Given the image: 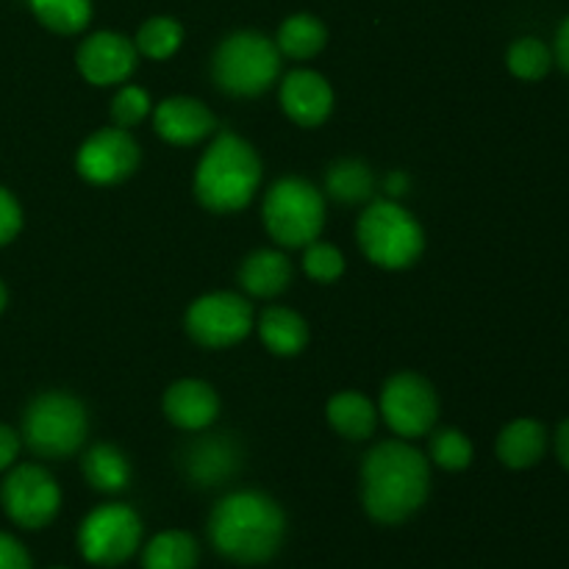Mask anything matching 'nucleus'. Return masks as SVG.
I'll return each instance as SVG.
<instances>
[{"mask_svg":"<svg viewBox=\"0 0 569 569\" xmlns=\"http://www.w3.org/2000/svg\"><path fill=\"white\" fill-rule=\"evenodd\" d=\"M431 453L433 461H437L442 470H467L472 461V445L461 431L445 428V431H439L437 437L431 439Z\"/></svg>","mask_w":569,"mask_h":569,"instance_id":"nucleus-29","label":"nucleus"},{"mask_svg":"<svg viewBox=\"0 0 569 569\" xmlns=\"http://www.w3.org/2000/svg\"><path fill=\"white\" fill-rule=\"evenodd\" d=\"M220 411L217 392L203 381H178L164 395V415L187 431L211 426Z\"/></svg>","mask_w":569,"mask_h":569,"instance_id":"nucleus-16","label":"nucleus"},{"mask_svg":"<svg viewBox=\"0 0 569 569\" xmlns=\"http://www.w3.org/2000/svg\"><path fill=\"white\" fill-rule=\"evenodd\" d=\"M406 187H409V181H406L403 172H392V176L387 178V192L389 194H403Z\"/></svg>","mask_w":569,"mask_h":569,"instance_id":"nucleus-37","label":"nucleus"},{"mask_svg":"<svg viewBox=\"0 0 569 569\" xmlns=\"http://www.w3.org/2000/svg\"><path fill=\"white\" fill-rule=\"evenodd\" d=\"M328 194L339 203H365L376 192V178H372L370 167L361 161L345 159L328 170L326 178Z\"/></svg>","mask_w":569,"mask_h":569,"instance_id":"nucleus-25","label":"nucleus"},{"mask_svg":"<svg viewBox=\"0 0 569 569\" xmlns=\"http://www.w3.org/2000/svg\"><path fill=\"white\" fill-rule=\"evenodd\" d=\"M150 111V98L144 89L139 87H126L117 92L114 103H111V117L120 128H131L137 122H142Z\"/></svg>","mask_w":569,"mask_h":569,"instance_id":"nucleus-31","label":"nucleus"},{"mask_svg":"<svg viewBox=\"0 0 569 569\" xmlns=\"http://www.w3.org/2000/svg\"><path fill=\"white\" fill-rule=\"evenodd\" d=\"M0 569H31L26 548L9 533H0Z\"/></svg>","mask_w":569,"mask_h":569,"instance_id":"nucleus-33","label":"nucleus"},{"mask_svg":"<svg viewBox=\"0 0 569 569\" xmlns=\"http://www.w3.org/2000/svg\"><path fill=\"white\" fill-rule=\"evenodd\" d=\"M17 450H20V439H17V433L11 431V428L0 426V470H6V467L14 461Z\"/></svg>","mask_w":569,"mask_h":569,"instance_id":"nucleus-34","label":"nucleus"},{"mask_svg":"<svg viewBox=\"0 0 569 569\" xmlns=\"http://www.w3.org/2000/svg\"><path fill=\"white\" fill-rule=\"evenodd\" d=\"M556 453H559V461L569 470V420H565L556 431Z\"/></svg>","mask_w":569,"mask_h":569,"instance_id":"nucleus-36","label":"nucleus"},{"mask_svg":"<svg viewBox=\"0 0 569 569\" xmlns=\"http://www.w3.org/2000/svg\"><path fill=\"white\" fill-rule=\"evenodd\" d=\"M20 226H22L20 206H17V200L11 198V192H6V189L0 187V244L11 242V239L17 237V231H20Z\"/></svg>","mask_w":569,"mask_h":569,"instance_id":"nucleus-32","label":"nucleus"},{"mask_svg":"<svg viewBox=\"0 0 569 569\" xmlns=\"http://www.w3.org/2000/svg\"><path fill=\"white\" fill-rule=\"evenodd\" d=\"M198 545L183 531H164L144 548V569H194Z\"/></svg>","mask_w":569,"mask_h":569,"instance_id":"nucleus-24","label":"nucleus"},{"mask_svg":"<svg viewBox=\"0 0 569 569\" xmlns=\"http://www.w3.org/2000/svg\"><path fill=\"white\" fill-rule=\"evenodd\" d=\"M550 64H553V53L542 39L522 37L509 48V70L522 81H539L548 76Z\"/></svg>","mask_w":569,"mask_h":569,"instance_id":"nucleus-27","label":"nucleus"},{"mask_svg":"<svg viewBox=\"0 0 569 569\" xmlns=\"http://www.w3.org/2000/svg\"><path fill=\"white\" fill-rule=\"evenodd\" d=\"M142 539V522L137 511L122 503L100 506L83 520L78 548L89 565L117 567L133 556Z\"/></svg>","mask_w":569,"mask_h":569,"instance_id":"nucleus-8","label":"nucleus"},{"mask_svg":"<svg viewBox=\"0 0 569 569\" xmlns=\"http://www.w3.org/2000/svg\"><path fill=\"white\" fill-rule=\"evenodd\" d=\"M381 415L398 437L415 439L433 428L439 417V398L431 383L417 372L389 378L381 395Z\"/></svg>","mask_w":569,"mask_h":569,"instance_id":"nucleus-9","label":"nucleus"},{"mask_svg":"<svg viewBox=\"0 0 569 569\" xmlns=\"http://www.w3.org/2000/svg\"><path fill=\"white\" fill-rule=\"evenodd\" d=\"M326 222V200L303 178H283L264 200V226L287 248L311 244Z\"/></svg>","mask_w":569,"mask_h":569,"instance_id":"nucleus-6","label":"nucleus"},{"mask_svg":"<svg viewBox=\"0 0 569 569\" xmlns=\"http://www.w3.org/2000/svg\"><path fill=\"white\" fill-rule=\"evenodd\" d=\"M83 476L100 492H120L128 487L131 478V467L128 459L111 445H94L87 456H83Z\"/></svg>","mask_w":569,"mask_h":569,"instance_id":"nucleus-22","label":"nucleus"},{"mask_svg":"<svg viewBox=\"0 0 569 569\" xmlns=\"http://www.w3.org/2000/svg\"><path fill=\"white\" fill-rule=\"evenodd\" d=\"M278 72H281V50L264 33H231L217 48L214 78L228 94L237 98L261 94L276 83Z\"/></svg>","mask_w":569,"mask_h":569,"instance_id":"nucleus-4","label":"nucleus"},{"mask_svg":"<svg viewBox=\"0 0 569 569\" xmlns=\"http://www.w3.org/2000/svg\"><path fill=\"white\" fill-rule=\"evenodd\" d=\"M259 183V156L237 133H220L194 172V194L206 209L217 214L244 209L253 200Z\"/></svg>","mask_w":569,"mask_h":569,"instance_id":"nucleus-3","label":"nucleus"},{"mask_svg":"<svg viewBox=\"0 0 569 569\" xmlns=\"http://www.w3.org/2000/svg\"><path fill=\"white\" fill-rule=\"evenodd\" d=\"M548 448V433L537 420H515L498 437V456L511 470H528Z\"/></svg>","mask_w":569,"mask_h":569,"instance_id":"nucleus-17","label":"nucleus"},{"mask_svg":"<svg viewBox=\"0 0 569 569\" xmlns=\"http://www.w3.org/2000/svg\"><path fill=\"white\" fill-rule=\"evenodd\" d=\"M359 244L372 264L383 270L411 267L422 253V228L395 200H376L359 220Z\"/></svg>","mask_w":569,"mask_h":569,"instance_id":"nucleus-5","label":"nucleus"},{"mask_svg":"<svg viewBox=\"0 0 569 569\" xmlns=\"http://www.w3.org/2000/svg\"><path fill=\"white\" fill-rule=\"evenodd\" d=\"M187 467L194 481H200L203 487H211V483L226 481L237 470V450L226 439L209 437L189 450Z\"/></svg>","mask_w":569,"mask_h":569,"instance_id":"nucleus-21","label":"nucleus"},{"mask_svg":"<svg viewBox=\"0 0 569 569\" xmlns=\"http://www.w3.org/2000/svg\"><path fill=\"white\" fill-rule=\"evenodd\" d=\"M156 131L170 144H194L214 131V114L194 98H170L156 109Z\"/></svg>","mask_w":569,"mask_h":569,"instance_id":"nucleus-15","label":"nucleus"},{"mask_svg":"<svg viewBox=\"0 0 569 569\" xmlns=\"http://www.w3.org/2000/svg\"><path fill=\"white\" fill-rule=\"evenodd\" d=\"M328 420L345 439H353V442H361L376 431V409L361 392L333 395L328 403Z\"/></svg>","mask_w":569,"mask_h":569,"instance_id":"nucleus-20","label":"nucleus"},{"mask_svg":"<svg viewBox=\"0 0 569 569\" xmlns=\"http://www.w3.org/2000/svg\"><path fill=\"white\" fill-rule=\"evenodd\" d=\"M306 272H309L315 281H337L345 270V259L333 244L326 242H311L309 250H306L303 259Z\"/></svg>","mask_w":569,"mask_h":569,"instance_id":"nucleus-30","label":"nucleus"},{"mask_svg":"<svg viewBox=\"0 0 569 569\" xmlns=\"http://www.w3.org/2000/svg\"><path fill=\"white\" fill-rule=\"evenodd\" d=\"M239 281L256 298H276L292 281V264L287 256L276 253V250H259L244 259Z\"/></svg>","mask_w":569,"mask_h":569,"instance_id":"nucleus-18","label":"nucleus"},{"mask_svg":"<svg viewBox=\"0 0 569 569\" xmlns=\"http://www.w3.org/2000/svg\"><path fill=\"white\" fill-rule=\"evenodd\" d=\"M553 61H559V67L569 72V17L556 31V48H553Z\"/></svg>","mask_w":569,"mask_h":569,"instance_id":"nucleus-35","label":"nucleus"},{"mask_svg":"<svg viewBox=\"0 0 569 569\" xmlns=\"http://www.w3.org/2000/svg\"><path fill=\"white\" fill-rule=\"evenodd\" d=\"M283 111L292 117L298 126L315 128L326 122V117L333 109L331 83L311 70H295L283 78L281 87Z\"/></svg>","mask_w":569,"mask_h":569,"instance_id":"nucleus-14","label":"nucleus"},{"mask_svg":"<svg viewBox=\"0 0 569 569\" xmlns=\"http://www.w3.org/2000/svg\"><path fill=\"white\" fill-rule=\"evenodd\" d=\"M431 472L428 461L417 448L406 442H381L372 448L361 470V492L365 509L372 520L403 522L426 503Z\"/></svg>","mask_w":569,"mask_h":569,"instance_id":"nucleus-1","label":"nucleus"},{"mask_svg":"<svg viewBox=\"0 0 569 569\" xmlns=\"http://www.w3.org/2000/svg\"><path fill=\"white\" fill-rule=\"evenodd\" d=\"M181 39L183 31L176 20L170 17H153V20L144 22L139 28V37H137V48L142 50L144 56L150 59H170L178 48H181Z\"/></svg>","mask_w":569,"mask_h":569,"instance_id":"nucleus-28","label":"nucleus"},{"mask_svg":"<svg viewBox=\"0 0 569 569\" xmlns=\"http://www.w3.org/2000/svg\"><path fill=\"white\" fill-rule=\"evenodd\" d=\"M87 437V411L76 398L48 392L33 400L26 411V439L33 453L61 459L76 453Z\"/></svg>","mask_w":569,"mask_h":569,"instance_id":"nucleus-7","label":"nucleus"},{"mask_svg":"<svg viewBox=\"0 0 569 569\" xmlns=\"http://www.w3.org/2000/svg\"><path fill=\"white\" fill-rule=\"evenodd\" d=\"M283 511L261 492L228 495L211 515L209 533L214 548L239 565H261L272 559L283 542Z\"/></svg>","mask_w":569,"mask_h":569,"instance_id":"nucleus-2","label":"nucleus"},{"mask_svg":"<svg viewBox=\"0 0 569 569\" xmlns=\"http://www.w3.org/2000/svg\"><path fill=\"white\" fill-rule=\"evenodd\" d=\"M137 67V48L114 31H100L78 48V70L89 83H120Z\"/></svg>","mask_w":569,"mask_h":569,"instance_id":"nucleus-13","label":"nucleus"},{"mask_svg":"<svg viewBox=\"0 0 569 569\" xmlns=\"http://www.w3.org/2000/svg\"><path fill=\"white\" fill-rule=\"evenodd\" d=\"M61 503V492L53 476L42 467H17L3 483V509L17 526L42 528L56 517Z\"/></svg>","mask_w":569,"mask_h":569,"instance_id":"nucleus-11","label":"nucleus"},{"mask_svg":"<svg viewBox=\"0 0 569 569\" xmlns=\"http://www.w3.org/2000/svg\"><path fill=\"white\" fill-rule=\"evenodd\" d=\"M33 14L44 28L56 33H78L92 17L89 0H31Z\"/></svg>","mask_w":569,"mask_h":569,"instance_id":"nucleus-26","label":"nucleus"},{"mask_svg":"<svg viewBox=\"0 0 569 569\" xmlns=\"http://www.w3.org/2000/svg\"><path fill=\"white\" fill-rule=\"evenodd\" d=\"M259 331L267 348L278 356L300 353L306 342H309V326H306L303 317L289 309H281V306H272V309L261 315Z\"/></svg>","mask_w":569,"mask_h":569,"instance_id":"nucleus-19","label":"nucleus"},{"mask_svg":"<svg viewBox=\"0 0 569 569\" xmlns=\"http://www.w3.org/2000/svg\"><path fill=\"white\" fill-rule=\"evenodd\" d=\"M3 306H6V287L0 283V311H3Z\"/></svg>","mask_w":569,"mask_h":569,"instance_id":"nucleus-38","label":"nucleus"},{"mask_svg":"<svg viewBox=\"0 0 569 569\" xmlns=\"http://www.w3.org/2000/svg\"><path fill=\"white\" fill-rule=\"evenodd\" d=\"M253 328V309L248 300L231 292L206 295L187 311V331L203 348H231Z\"/></svg>","mask_w":569,"mask_h":569,"instance_id":"nucleus-10","label":"nucleus"},{"mask_svg":"<svg viewBox=\"0 0 569 569\" xmlns=\"http://www.w3.org/2000/svg\"><path fill=\"white\" fill-rule=\"evenodd\" d=\"M326 26L311 14H295L278 28V50L292 59H311L326 48Z\"/></svg>","mask_w":569,"mask_h":569,"instance_id":"nucleus-23","label":"nucleus"},{"mask_svg":"<svg viewBox=\"0 0 569 569\" xmlns=\"http://www.w3.org/2000/svg\"><path fill=\"white\" fill-rule=\"evenodd\" d=\"M139 167V144L126 128H103L78 150V172L92 183H120Z\"/></svg>","mask_w":569,"mask_h":569,"instance_id":"nucleus-12","label":"nucleus"}]
</instances>
